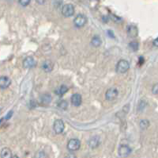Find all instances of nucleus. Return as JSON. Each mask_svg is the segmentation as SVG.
Wrapping results in <instances>:
<instances>
[{
  "mask_svg": "<svg viewBox=\"0 0 158 158\" xmlns=\"http://www.w3.org/2000/svg\"><path fill=\"white\" fill-rule=\"evenodd\" d=\"M12 158H19V157H18V156H17V155H15V156H12Z\"/></svg>",
  "mask_w": 158,
  "mask_h": 158,
  "instance_id": "nucleus-26",
  "label": "nucleus"
},
{
  "mask_svg": "<svg viewBox=\"0 0 158 158\" xmlns=\"http://www.w3.org/2000/svg\"><path fill=\"white\" fill-rule=\"evenodd\" d=\"M80 147H81V141L77 138L70 139L68 141V143H67V149L70 152L77 151V150L80 149Z\"/></svg>",
  "mask_w": 158,
  "mask_h": 158,
  "instance_id": "nucleus-2",
  "label": "nucleus"
},
{
  "mask_svg": "<svg viewBox=\"0 0 158 158\" xmlns=\"http://www.w3.org/2000/svg\"><path fill=\"white\" fill-rule=\"evenodd\" d=\"M51 100H52V98L49 94L45 93L41 96V102L44 104H49L51 102Z\"/></svg>",
  "mask_w": 158,
  "mask_h": 158,
  "instance_id": "nucleus-15",
  "label": "nucleus"
},
{
  "mask_svg": "<svg viewBox=\"0 0 158 158\" xmlns=\"http://www.w3.org/2000/svg\"><path fill=\"white\" fill-rule=\"evenodd\" d=\"M138 47H139V45L137 41H131V42L129 44V48L131 49L132 51L136 52L138 50Z\"/></svg>",
  "mask_w": 158,
  "mask_h": 158,
  "instance_id": "nucleus-18",
  "label": "nucleus"
},
{
  "mask_svg": "<svg viewBox=\"0 0 158 158\" xmlns=\"http://www.w3.org/2000/svg\"><path fill=\"white\" fill-rule=\"evenodd\" d=\"M70 102H71V103H72L74 106H75V107H79V106L81 104V102H82L81 96L78 93L74 94V95L71 96V98H70Z\"/></svg>",
  "mask_w": 158,
  "mask_h": 158,
  "instance_id": "nucleus-8",
  "label": "nucleus"
},
{
  "mask_svg": "<svg viewBox=\"0 0 158 158\" xmlns=\"http://www.w3.org/2000/svg\"><path fill=\"white\" fill-rule=\"evenodd\" d=\"M53 67H54V65L51 60H46L42 65V68L46 72H51L53 70Z\"/></svg>",
  "mask_w": 158,
  "mask_h": 158,
  "instance_id": "nucleus-13",
  "label": "nucleus"
},
{
  "mask_svg": "<svg viewBox=\"0 0 158 158\" xmlns=\"http://www.w3.org/2000/svg\"><path fill=\"white\" fill-rule=\"evenodd\" d=\"M11 84V80L7 76H1L0 77V88L6 89Z\"/></svg>",
  "mask_w": 158,
  "mask_h": 158,
  "instance_id": "nucleus-10",
  "label": "nucleus"
},
{
  "mask_svg": "<svg viewBox=\"0 0 158 158\" xmlns=\"http://www.w3.org/2000/svg\"><path fill=\"white\" fill-rule=\"evenodd\" d=\"M130 69V64L127 60H120L117 63L116 71L118 73H125Z\"/></svg>",
  "mask_w": 158,
  "mask_h": 158,
  "instance_id": "nucleus-1",
  "label": "nucleus"
},
{
  "mask_svg": "<svg viewBox=\"0 0 158 158\" xmlns=\"http://www.w3.org/2000/svg\"><path fill=\"white\" fill-rule=\"evenodd\" d=\"M131 153V149L127 145H122L119 146L118 150V156L121 157H127Z\"/></svg>",
  "mask_w": 158,
  "mask_h": 158,
  "instance_id": "nucleus-6",
  "label": "nucleus"
},
{
  "mask_svg": "<svg viewBox=\"0 0 158 158\" xmlns=\"http://www.w3.org/2000/svg\"><path fill=\"white\" fill-rule=\"evenodd\" d=\"M10 114H12V112H10V113L9 114H7V118H6V119H8V118H10V117H11V116H10Z\"/></svg>",
  "mask_w": 158,
  "mask_h": 158,
  "instance_id": "nucleus-25",
  "label": "nucleus"
},
{
  "mask_svg": "<svg viewBox=\"0 0 158 158\" xmlns=\"http://www.w3.org/2000/svg\"><path fill=\"white\" fill-rule=\"evenodd\" d=\"M58 106L60 109L66 110L67 108V102L65 100H61L58 102Z\"/></svg>",
  "mask_w": 158,
  "mask_h": 158,
  "instance_id": "nucleus-20",
  "label": "nucleus"
},
{
  "mask_svg": "<svg viewBox=\"0 0 158 158\" xmlns=\"http://www.w3.org/2000/svg\"><path fill=\"white\" fill-rule=\"evenodd\" d=\"M127 34L130 38H136V37H138V28H137V26H133V25L129 26L127 27Z\"/></svg>",
  "mask_w": 158,
  "mask_h": 158,
  "instance_id": "nucleus-11",
  "label": "nucleus"
},
{
  "mask_svg": "<svg viewBox=\"0 0 158 158\" xmlns=\"http://www.w3.org/2000/svg\"><path fill=\"white\" fill-rule=\"evenodd\" d=\"M74 23H75V26L81 28V27H83L86 24V23H87V18L84 14H78L75 18Z\"/></svg>",
  "mask_w": 158,
  "mask_h": 158,
  "instance_id": "nucleus-7",
  "label": "nucleus"
},
{
  "mask_svg": "<svg viewBox=\"0 0 158 158\" xmlns=\"http://www.w3.org/2000/svg\"><path fill=\"white\" fill-rule=\"evenodd\" d=\"M154 45L156 47H158V38H157L154 41Z\"/></svg>",
  "mask_w": 158,
  "mask_h": 158,
  "instance_id": "nucleus-24",
  "label": "nucleus"
},
{
  "mask_svg": "<svg viewBox=\"0 0 158 158\" xmlns=\"http://www.w3.org/2000/svg\"><path fill=\"white\" fill-rule=\"evenodd\" d=\"M67 91H68V88H67V87H66V85H62L57 90H55V93L56 94V95H58V96H63V95H64Z\"/></svg>",
  "mask_w": 158,
  "mask_h": 158,
  "instance_id": "nucleus-16",
  "label": "nucleus"
},
{
  "mask_svg": "<svg viewBox=\"0 0 158 158\" xmlns=\"http://www.w3.org/2000/svg\"><path fill=\"white\" fill-rule=\"evenodd\" d=\"M53 129L57 134H62L65 129V124H64L63 121L62 119H56L53 125Z\"/></svg>",
  "mask_w": 158,
  "mask_h": 158,
  "instance_id": "nucleus-5",
  "label": "nucleus"
},
{
  "mask_svg": "<svg viewBox=\"0 0 158 158\" xmlns=\"http://www.w3.org/2000/svg\"><path fill=\"white\" fill-rule=\"evenodd\" d=\"M36 65V60L32 56H28L23 61V66L25 68H31Z\"/></svg>",
  "mask_w": 158,
  "mask_h": 158,
  "instance_id": "nucleus-9",
  "label": "nucleus"
},
{
  "mask_svg": "<svg viewBox=\"0 0 158 158\" xmlns=\"http://www.w3.org/2000/svg\"><path fill=\"white\" fill-rule=\"evenodd\" d=\"M65 158H77V157H76V156L74 155V154H68V155H66V156H65Z\"/></svg>",
  "mask_w": 158,
  "mask_h": 158,
  "instance_id": "nucleus-23",
  "label": "nucleus"
},
{
  "mask_svg": "<svg viewBox=\"0 0 158 158\" xmlns=\"http://www.w3.org/2000/svg\"><path fill=\"white\" fill-rule=\"evenodd\" d=\"M118 91L115 88V87H112L109 88L108 91H106L105 93V98L108 101H113L118 97Z\"/></svg>",
  "mask_w": 158,
  "mask_h": 158,
  "instance_id": "nucleus-4",
  "label": "nucleus"
},
{
  "mask_svg": "<svg viewBox=\"0 0 158 158\" xmlns=\"http://www.w3.org/2000/svg\"><path fill=\"white\" fill-rule=\"evenodd\" d=\"M152 93L154 94V95H158V84H154L152 87Z\"/></svg>",
  "mask_w": 158,
  "mask_h": 158,
  "instance_id": "nucleus-22",
  "label": "nucleus"
},
{
  "mask_svg": "<svg viewBox=\"0 0 158 158\" xmlns=\"http://www.w3.org/2000/svg\"><path fill=\"white\" fill-rule=\"evenodd\" d=\"M62 14L65 17H71L75 14V7L70 3L64 5L62 8Z\"/></svg>",
  "mask_w": 158,
  "mask_h": 158,
  "instance_id": "nucleus-3",
  "label": "nucleus"
},
{
  "mask_svg": "<svg viewBox=\"0 0 158 158\" xmlns=\"http://www.w3.org/2000/svg\"><path fill=\"white\" fill-rule=\"evenodd\" d=\"M101 43H102V41H101V38L98 37V36H94V37L92 38V41H91V44L94 47L101 46Z\"/></svg>",
  "mask_w": 158,
  "mask_h": 158,
  "instance_id": "nucleus-17",
  "label": "nucleus"
},
{
  "mask_svg": "<svg viewBox=\"0 0 158 158\" xmlns=\"http://www.w3.org/2000/svg\"><path fill=\"white\" fill-rule=\"evenodd\" d=\"M1 158H12V152L9 148H3L1 151Z\"/></svg>",
  "mask_w": 158,
  "mask_h": 158,
  "instance_id": "nucleus-14",
  "label": "nucleus"
},
{
  "mask_svg": "<svg viewBox=\"0 0 158 158\" xmlns=\"http://www.w3.org/2000/svg\"><path fill=\"white\" fill-rule=\"evenodd\" d=\"M101 144V140H100V138L98 136H95V137H92L89 139V145L90 148L92 149H96L99 146V145Z\"/></svg>",
  "mask_w": 158,
  "mask_h": 158,
  "instance_id": "nucleus-12",
  "label": "nucleus"
},
{
  "mask_svg": "<svg viewBox=\"0 0 158 158\" xmlns=\"http://www.w3.org/2000/svg\"><path fill=\"white\" fill-rule=\"evenodd\" d=\"M18 1H19V3L22 5V7H26L30 3L31 0H18Z\"/></svg>",
  "mask_w": 158,
  "mask_h": 158,
  "instance_id": "nucleus-21",
  "label": "nucleus"
},
{
  "mask_svg": "<svg viewBox=\"0 0 158 158\" xmlns=\"http://www.w3.org/2000/svg\"><path fill=\"white\" fill-rule=\"evenodd\" d=\"M139 126H140L141 129H147L148 127L149 126V122L148 120H146V119H143V120H142L140 122Z\"/></svg>",
  "mask_w": 158,
  "mask_h": 158,
  "instance_id": "nucleus-19",
  "label": "nucleus"
}]
</instances>
